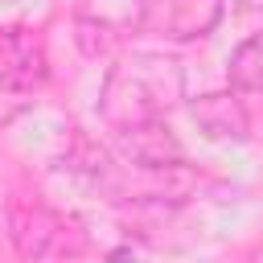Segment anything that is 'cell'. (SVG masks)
<instances>
[{"instance_id":"1","label":"cell","mask_w":263,"mask_h":263,"mask_svg":"<svg viewBox=\"0 0 263 263\" xmlns=\"http://www.w3.org/2000/svg\"><path fill=\"white\" fill-rule=\"evenodd\" d=\"M185 99V74L164 53H132L119 58L103 82L99 115L111 123V132L164 119Z\"/></svg>"},{"instance_id":"2","label":"cell","mask_w":263,"mask_h":263,"mask_svg":"<svg viewBox=\"0 0 263 263\" xmlns=\"http://www.w3.org/2000/svg\"><path fill=\"white\" fill-rule=\"evenodd\" d=\"M8 238L33 263L53 259V255H66V251H78V247H70V222L53 205H45L37 193L33 197L29 193H16L8 201Z\"/></svg>"},{"instance_id":"3","label":"cell","mask_w":263,"mask_h":263,"mask_svg":"<svg viewBox=\"0 0 263 263\" xmlns=\"http://www.w3.org/2000/svg\"><path fill=\"white\" fill-rule=\"evenodd\" d=\"M41 82H45V53H41V45L21 37V33L4 37L0 41V123L16 119L33 103Z\"/></svg>"},{"instance_id":"4","label":"cell","mask_w":263,"mask_h":263,"mask_svg":"<svg viewBox=\"0 0 263 263\" xmlns=\"http://www.w3.org/2000/svg\"><path fill=\"white\" fill-rule=\"evenodd\" d=\"M218 21H222V0H160V8H156V12L148 8L144 29L152 25L160 37L193 41V37L214 33V25H218Z\"/></svg>"},{"instance_id":"5","label":"cell","mask_w":263,"mask_h":263,"mask_svg":"<svg viewBox=\"0 0 263 263\" xmlns=\"http://www.w3.org/2000/svg\"><path fill=\"white\" fill-rule=\"evenodd\" d=\"M189 115H193V123H197L210 140H218V144H242L247 132H251L247 107L238 103L234 90H214V95L193 99Z\"/></svg>"},{"instance_id":"6","label":"cell","mask_w":263,"mask_h":263,"mask_svg":"<svg viewBox=\"0 0 263 263\" xmlns=\"http://www.w3.org/2000/svg\"><path fill=\"white\" fill-rule=\"evenodd\" d=\"M119 148L140 168H173V164H181V144H177V136H173V127L164 119L123 127L119 132Z\"/></svg>"},{"instance_id":"7","label":"cell","mask_w":263,"mask_h":263,"mask_svg":"<svg viewBox=\"0 0 263 263\" xmlns=\"http://www.w3.org/2000/svg\"><path fill=\"white\" fill-rule=\"evenodd\" d=\"M78 21L103 29L107 37H127L144 29L148 0H78Z\"/></svg>"},{"instance_id":"8","label":"cell","mask_w":263,"mask_h":263,"mask_svg":"<svg viewBox=\"0 0 263 263\" xmlns=\"http://www.w3.org/2000/svg\"><path fill=\"white\" fill-rule=\"evenodd\" d=\"M230 86L234 90H247V95H263V33L247 37L234 53H230Z\"/></svg>"}]
</instances>
